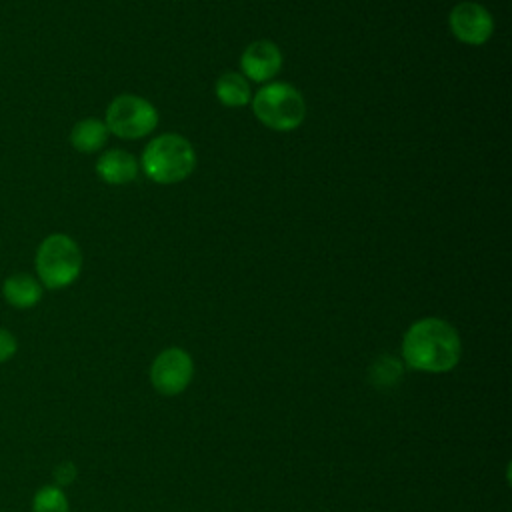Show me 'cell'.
<instances>
[{
    "instance_id": "obj_8",
    "label": "cell",
    "mask_w": 512,
    "mask_h": 512,
    "mask_svg": "<svg viewBox=\"0 0 512 512\" xmlns=\"http://www.w3.org/2000/svg\"><path fill=\"white\" fill-rule=\"evenodd\" d=\"M242 76L254 82L272 80L282 68V52L270 40H254L240 56Z\"/></svg>"
},
{
    "instance_id": "obj_13",
    "label": "cell",
    "mask_w": 512,
    "mask_h": 512,
    "mask_svg": "<svg viewBox=\"0 0 512 512\" xmlns=\"http://www.w3.org/2000/svg\"><path fill=\"white\" fill-rule=\"evenodd\" d=\"M32 512H70V504L60 486L46 484L36 490L32 498Z\"/></svg>"
},
{
    "instance_id": "obj_2",
    "label": "cell",
    "mask_w": 512,
    "mask_h": 512,
    "mask_svg": "<svg viewBox=\"0 0 512 512\" xmlns=\"http://www.w3.org/2000/svg\"><path fill=\"white\" fill-rule=\"evenodd\" d=\"M140 164L152 182L176 184L186 180L196 168V152L184 136L166 132L146 144Z\"/></svg>"
},
{
    "instance_id": "obj_12",
    "label": "cell",
    "mask_w": 512,
    "mask_h": 512,
    "mask_svg": "<svg viewBox=\"0 0 512 512\" xmlns=\"http://www.w3.org/2000/svg\"><path fill=\"white\" fill-rule=\"evenodd\" d=\"M216 98L228 108H242L250 104L252 90L248 80L240 72H224L216 80Z\"/></svg>"
},
{
    "instance_id": "obj_7",
    "label": "cell",
    "mask_w": 512,
    "mask_h": 512,
    "mask_svg": "<svg viewBox=\"0 0 512 512\" xmlns=\"http://www.w3.org/2000/svg\"><path fill=\"white\" fill-rule=\"evenodd\" d=\"M454 38L468 46H482L494 32L492 14L478 2H458L448 16Z\"/></svg>"
},
{
    "instance_id": "obj_15",
    "label": "cell",
    "mask_w": 512,
    "mask_h": 512,
    "mask_svg": "<svg viewBox=\"0 0 512 512\" xmlns=\"http://www.w3.org/2000/svg\"><path fill=\"white\" fill-rule=\"evenodd\" d=\"M76 480V466L72 462H60L56 468H54V482L56 486H68Z\"/></svg>"
},
{
    "instance_id": "obj_10",
    "label": "cell",
    "mask_w": 512,
    "mask_h": 512,
    "mask_svg": "<svg viewBox=\"0 0 512 512\" xmlns=\"http://www.w3.org/2000/svg\"><path fill=\"white\" fill-rule=\"evenodd\" d=\"M42 288L44 286L38 282V278L26 272H18L4 280L2 296L10 306L26 310L42 300Z\"/></svg>"
},
{
    "instance_id": "obj_11",
    "label": "cell",
    "mask_w": 512,
    "mask_h": 512,
    "mask_svg": "<svg viewBox=\"0 0 512 512\" xmlns=\"http://www.w3.org/2000/svg\"><path fill=\"white\" fill-rule=\"evenodd\" d=\"M108 134L110 132H108L104 120H98L92 116L82 118L70 130V144L82 154H92V152H98L106 144Z\"/></svg>"
},
{
    "instance_id": "obj_3",
    "label": "cell",
    "mask_w": 512,
    "mask_h": 512,
    "mask_svg": "<svg viewBox=\"0 0 512 512\" xmlns=\"http://www.w3.org/2000/svg\"><path fill=\"white\" fill-rule=\"evenodd\" d=\"M38 282L48 290H60L76 282L82 272V252L74 238L56 232L46 236L34 256Z\"/></svg>"
},
{
    "instance_id": "obj_1",
    "label": "cell",
    "mask_w": 512,
    "mask_h": 512,
    "mask_svg": "<svg viewBox=\"0 0 512 512\" xmlns=\"http://www.w3.org/2000/svg\"><path fill=\"white\" fill-rule=\"evenodd\" d=\"M462 340L458 330L442 318H420L402 336V360L408 368L426 374H444L458 366Z\"/></svg>"
},
{
    "instance_id": "obj_9",
    "label": "cell",
    "mask_w": 512,
    "mask_h": 512,
    "mask_svg": "<svg viewBox=\"0 0 512 512\" xmlns=\"http://www.w3.org/2000/svg\"><path fill=\"white\" fill-rule=\"evenodd\" d=\"M96 174L106 184H114V186L128 184L138 176V162L130 152L122 148H112L98 158Z\"/></svg>"
},
{
    "instance_id": "obj_6",
    "label": "cell",
    "mask_w": 512,
    "mask_h": 512,
    "mask_svg": "<svg viewBox=\"0 0 512 512\" xmlns=\"http://www.w3.org/2000/svg\"><path fill=\"white\" fill-rule=\"evenodd\" d=\"M194 376L192 356L178 346L162 350L150 366V382L156 392L176 396L188 388Z\"/></svg>"
},
{
    "instance_id": "obj_4",
    "label": "cell",
    "mask_w": 512,
    "mask_h": 512,
    "mask_svg": "<svg viewBox=\"0 0 512 512\" xmlns=\"http://www.w3.org/2000/svg\"><path fill=\"white\" fill-rule=\"evenodd\" d=\"M254 116L270 130L288 132L298 128L306 116L304 96L288 82L264 84L250 100Z\"/></svg>"
},
{
    "instance_id": "obj_14",
    "label": "cell",
    "mask_w": 512,
    "mask_h": 512,
    "mask_svg": "<svg viewBox=\"0 0 512 512\" xmlns=\"http://www.w3.org/2000/svg\"><path fill=\"white\" fill-rule=\"evenodd\" d=\"M18 350V342L14 338V334L6 328H0V364L10 360Z\"/></svg>"
},
{
    "instance_id": "obj_5",
    "label": "cell",
    "mask_w": 512,
    "mask_h": 512,
    "mask_svg": "<svg viewBox=\"0 0 512 512\" xmlns=\"http://www.w3.org/2000/svg\"><path fill=\"white\" fill-rule=\"evenodd\" d=\"M104 124L110 134L122 140H138L154 132L158 126V110L142 96L120 94L108 104Z\"/></svg>"
}]
</instances>
